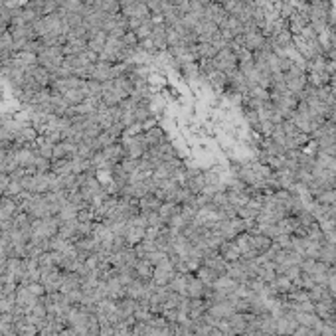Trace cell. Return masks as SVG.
Returning <instances> with one entry per match:
<instances>
[{"instance_id": "obj_1", "label": "cell", "mask_w": 336, "mask_h": 336, "mask_svg": "<svg viewBox=\"0 0 336 336\" xmlns=\"http://www.w3.org/2000/svg\"><path fill=\"white\" fill-rule=\"evenodd\" d=\"M145 143H147V151H149V149H155V147L165 145V143H167V139H165V133H163L161 129H153V131H149V135H147Z\"/></svg>"}]
</instances>
